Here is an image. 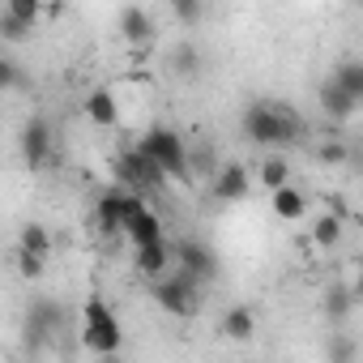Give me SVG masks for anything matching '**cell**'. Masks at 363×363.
I'll list each match as a JSON object with an SVG mask.
<instances>
[{
	"instance_id": "2",
	"label": "cell",
	"mask_w": 363,
	"mask_h": 363,
	"mask_svg": "<svg viewBox=\"0 0 363 363\" xmlns=\"http://www.w3.org/2000/svg\"><path fill=\"white\" fill-rule=\"evenodd\" d=\"M120 342H124V329H120L116 312H111L99 295H90V299L82 303V346L94 350L99 359H107V354L120 350Z\"/></svg>"
},
{
	"instance_id": "22",
	"label": "cell",
	"mask_w": 363,
	"mask_h": 363,
	"mask_svg": "<svg viewBox=\"0 0 363 363\" xmlns=\"http://www.w3.org/2000/svg\"><path fill=\"white\" fill-rule=\"evenodd\" d=\"M325 359H329V363H359V342H354L350 333H333V337L325 342Z\"/></svg>"
},
{
	"instance_id": "5",
	"label": "cell",
	"mask_w": 363,
	"mask_h": 363,
	"mask_svg": "<svg viewBox=\"0 0 363 363\" xmlns=\"http://www.w3.org/2000/svg\"><path fill=\"white\" fill-rule=\"evenodd\" d=\"M116 179H120V189H128V193H150V189H158L162 184V171H158V162L141 150V145H133V150H124L120 158H116Z\"/></svg>"
},
{
	"instance_id": "9",
	"label": "cell",
	"mask_w": 363,
	"mask_h": 363,
	"mask_svg": "<svg viewBox=\"0 0 363 363\" xmlns=\"http://www.w3.org/2000/svg\"><path fill=\"white\" fill-rule=\"evenodd\" d=\"M248 189H252V175H248L240 162H223V167L214 171V184H210V193H214L218 201H244Z\"/></svg>"
},
{
	"instance_id": "17",
	"label": "cell",
	"mask_w": 363,
	"mask_h": 363,
	"mask_svg": "<svg viewBox=\"0 0 363 363\" xmlns=\"http://www.w3.org/2000/svg\"><path fill=\"white\" fill-rule=\"evenodd\" d=\"M269 206H274V214H278L282 223H299V218L308 214V197H303L295 184H286V189L269 193Z\"/></svg>"
},
{
	"instance_id": "27",
	"label": "cell",
	"mask_w": 363,
	"mask_h": 363,
	"mask_svg": "<svg viewBox=\"0 0 363 363\" xmlns=\"http://www.w3.org/2000/svg\"><path fill=\"white\" fill-rule=\"evenodd\" d=\"M0 86H5V90H18V86H22V69H18V60H9V56H0Z\"/></svg>"
},
{
	"instance_id": "25",
	"label": "cell",
	"mask_w": 363,
	"mask_h": 363,
	"mask_svg": "<svg viewBox=\"0 0 363 363\" xmlns=\"http://www.w3.org/2000/svg\"><path fill=\"white\" fill-rule=\"evenodd\" d=\"M171 13H175L179 22H184V26H197V22L206 18V5H197V0H175Z\"/></svg>"
},
{
	"instance_id": "16",
	"label": "cell",
	"mask_w": 363,
	"mask_h": 363,
	"mask_svg": "<svg viewBox=\"0 0 363 363\" xmlns=\"http://www.w3.org/2000/svg\"><path fill=\"white\" fill-rule=\"evenodd\" d=\"M354 107H359V103H354V99H350L333 77L320 86V111H325L329 120H350V116H354Z\"/></svg>"
},
{
	"instance_id": "7",
	"label": "cell",
	"mask_w": 363,
	"mask_h": 363,
	"mask_svg": "<svg viewBox=\"0 0 363 363\" xmlns=\"http://www.w3.org/2000/svg\"><path fill=\"white\" fill-rule=\"evenodd\" d=\"M22 158H26V167L30 171H39L48 158H52V124L48 120H26V128H22Z\"/></svg>"
},
{
	"instance_id": "1",
	"label": "cell",
	"mask_w": 363,
	"mask_h": 363,
	"mask_svg": "<svg viewBox=\"0 0 363 363\" xmlns=\"http://www.w3.org/2000/svg\"><path fill=\"white\" fill-rule=\"evenodd\" d=\"M299 133H303V120H299V111L286 107V103L257 99V103L244 107V137H248L252 145L278 150V145H291Z\"/></svg>"
},
{
	"instance_id": "20",
	"label": "cell",
	"mask_w": 363,
	"mask_h": 363,
	"mask_svg": "<svg viewBox=\"0 0 363 363\" xmlns=\"http://www.w3.org/2000/svg\"><path fill=\"white\" fill-rule=\"evenodd\" d=\"M333 82H337L354 103H363V60H342V65L333 69Z\"/></svg>"
},
{
	"instance_id": "8",
	"label": "cell",
	"mask_w": 363,
	"mask_h": 363,
	"mask_svg": "<svg viewBox=\"0 0 363 363\" xmlns=\"http://www.w3.org/2000/svg\"><path fill=\"white\" fill-rule=\"evenodd\" d=\"M133 269H137L141 278H150V282H162V278L175 269V248H171V240H167V244H154V248H137V252H133Z\"/></svg>"
},
{
	"instance_id": "18",
	"label": "cell",
	"mask_w": 363,
	"mask_h": 363,
	"mask_svg": "<svg viewBox=\"0 0 363 363\" xmlns=\"http://www.w3.org/2000/svg\"><path fill=\"white\" fill-rule=\"evenodd\" d=\"M257 175H261V184H265L269 193H278V189H286V184H291V162H286L282 154H269V158H261Z\"/></svg>"
},
{
	"instance_id": "14",
	"label": "cell",
	"mask_w": 363,
	"mask_h": 363,
	"mask_svg": "<svg viewBox=\"0 0 363 363\" xmlns=\"http://www.w3.org/2000/svg\"><path fill=\"white\" fill-rule=\"evenodd\" d=\"M354 303H359V299H354V286H350V282H329V286H325L320 308H325V316H329L333 325H337V320H346Z\"/></svg>"
},
{
	"instance_id": "30",
	"label": "cell",
	"mask_w": 363,
	"mask_h": 363,
	"mask_svg": "<svg viewBox=\"0 0 363 363\" xmlns=\"http://www.w3.org/2000/svg\"><path fill=\"white\" fill-rule=\"evenodd\" d=\"M350 286H354V299L363 303V265H359V274H354V282H350Z\"/></svg>"
},
{
	"instance_id": "24",
	"label": "cell",
	"mask_w": 363,
	"mask_h": 363,
	"mask_svg": "<svg viewBox=\"0 0 363 363\" xmlns=\"http://www.w3.org/2000/svg\"><path fill=\"white\" fill-rule=\"evenodd\" d=\"M171 69H175V73H184V77L197 73V69H201L197 48H193V43H175V52H171Z\"/></svg>"
},
{
	"instance_id": "4",
	"label": "cell",
	"mask_w": 363,
	"mask_h": 363,
	"mask_svg": "<svg viewBox=\"0 0 363 363\" xmlns=\"http://www.w3.org/2000/svg\"><path fill=\"white\" fill-rule=\"evenodd\" d=\"M154 303L167 308L171 316H193L201 303V282L184 269H171L162 282H154Z\"/></svg>"
},
{
	"instance_id": "28",
	"label": "cell",
	"mask_w": 363,
	"mask_h": 363,
	"mask_svg": "<svg viewBox=\"0 0 363 363\" xmlns=\"http://www.w3.org/2000/svg\"><path fill=\"white\" fill-rule=\"evenodd\" d=\"M18 269H22L26 278H39V274H43V257H35V252H22V248H18Z\"/></svg>"
},
{
	"instance_id": "19",
	"label": "cell",
	"mask_w": 363,
	"mask_h": 363,
	"mask_svg": "<svg viewBox=\"0 0 363 363\" xmlns=\"http://www.w3.org/2000/svg\"><path fill=\"white\" fill-rule=\"evenodd\" d=\"M337 240H342V218L337 214H316L312 218V244L316 248H337Z\"/></svg>"
},
{
	"instance_id": "26",
	"label": "cell",
	"mask_w": 363,
	"mask_h": 363,
	"mask_svg": "<svg viewBox=\"0 0 363 363\" xmlns=\"http://www.w3.org/2000/svg\"><path fill=\"white\" fill-rule=\"evenodd\" d=\"M0 35H5V43H22L30 35V26H22L18 18H9L5 9H0Z\"/></svg>"
},
{
	"instance_id": "15",
	"label": "cell",
	"mask_w": 363,
	"mask_h": 363,
	"mask_svg": "<svg viewBox=\"0 0 363 363\" xmlns=\"http://www.w3.org/2000/svg\"><path fill=\"white\" fill-rule=\"evenodd\" d=\"M252 333H257V312H252L248 303H235V308L223 312V337H231V342H248Z\"/></svg>"
},
{
	"instance_id": "29",
	"label": "cell",
	"mask_w": 363,
	"mask_h": 363,
	"mask_svg": "<svg viewBox=\"0 0 363 363\" xmlns=\"http://www.w3.org/2000/svg\"><path fill=\"white\" fill-rule=\"evenodd\" d=\"M346 154H350L346 141H325L320 145V162H346Z\"/></svg>"
},
{
	"instance_id": "12",
	"label": "cell",
	"mask_w": 363,
	"mask_h": 363,
	"mask_svg": "<svg viewBox=\"0 0 363 363\" xmlns=\"http://www.w3.org/2000/svg\"><path fill=\"white\" fill-rule=\"evenodd\" d=\"M120 35L128 39V43H150L158 30H154V18H150V9H137V5H128V9H120Z\"/></svg>"
},
{
	"instance_id": "3",
	"label": "cell",
	"mask_w": 363,
	"mask_h": 363,
	"mask_svg": "<svg viewBox=\"0 0 363 363\" xmlns=\"http://www.w3.org/2000/svg\"><path fill=\"white\" fill-rule=\"evenodd\" d=\"M137 145L158 162L162 175H171V179H189V145H184V137H179L175 128L154 124V128H145V137H141Z\"/></svg>"
},
{
	"instance_id": "13",
	"label": "cell",
	"mask_w": 363,
	"mask_h": 363,
	"mask_svg": "<svg viewBox=\"0 0 363 363\" xmlns=\"http://www.w3.org/2000/svg\"><path fill=\"white\" fill-rule=\"evenodd\" d=\"M86 116L99 124V128H111V124H120V103H116V94L111 90H90L86 94Z\"/></svg>"
},
{
	"instance_id": "10",
	"label": "cell",
	"mask_w": 363,
	"mask_h": 363,
	"mask_svg": "<svg viewBox=\"0 0 363 363\" xmlns=\"http://www.w3.org/2000/svg\"><path fill=\"white\" fill-rule=\"evenodd\" d=\"M124 206H128V189H107V193L94 201V227H99L103 235L124 231Z\"/></svg>"
},
{
	"instance_id": "31",
	"label": "cell",
	"mask_w": 363,
	"mask_h": 363,
	"mask_svg": "<svg viewBox=\"0 0 363 363\" xmlns=\"http://www.w3.org/2000/svg\"><path fill=\"white\" fill-rule=\"evenodd\" d=\"M94 363H120V359H116V354H107V359H94Z\"/></svg>"
},
{
	"instance_id": "23",
	"label": "cell",
	"mask_w": 363,
	"mask_h": 363,
	"mask_svg": "<svg viewBox=\"0 0 363 363\" xmlns=\"http://www.w3.org/2000/svg\"><path fill=\"white\" fill-rule=\"evenodd\" d=\"M5 13H9V18H18L22 26H30V30H35V22L48 13V5H39V0H9Z\"/></svg>"
},
{
	"instance_id": "6",
	"label": "cell",
	"mask_w": 363,
	"mask_h": 363,
	"mask_svg": "<svg viewBox=\"0 0 363 363\" xmlns=\"http://www.w3.org/2000/svg\"><path fill=\"white\" fill-rule=\"evenodd\" d=\"M171 248H175V269L193 274L197 282H210V278L218 274V257H214L206 244H197V240H175Z\"/></svg>"
},
{
	"instance_id": "21",
	"label": "cell",
	"mask_w": 363,
	"mask_h": 363,
	"mask_svg": "<svg viewBox=\"0 0 363 363\" xmlns=\"http://www.w3.org/2000/svg\"><path fill=\"white\" fill-rule=\"evenodd\" d=\"M18 248H22V252H35V257H43V261H48V252H52V231H48V227H39V223H26V227H22Z\"/></svg>"
},
{
	"instance_id": "11",
	"label": "cell",
	"mask_w": 363,
	"mask_h": 363,
	"mask_svg": "<svg viewBox=\"0 0 363 363\" xmlns=\"http://www.w3.org/2000/svg\"><path fill=\"white\" fill-rule=\"evenodd\" d=\"M124 235H128L133 252H137V248H154V244H167V235H162V223H158V214H154V210H145L141 218H133V223L124 227Z\"/></svg>"
}]
</instances>
